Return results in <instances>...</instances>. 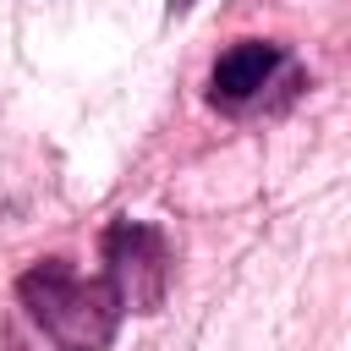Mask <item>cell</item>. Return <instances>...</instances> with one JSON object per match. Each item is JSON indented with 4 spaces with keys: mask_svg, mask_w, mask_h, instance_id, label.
I'll return each mask as SVG.
<instances>
[{
    "mask_svg": "<svg viewBox=\"0 0 351 351\" xmlns=\"http://www.w3.org/2000/svg\"><path fill=\"white\" fill-rule=\"evenodd\" d=\"M16 302L27 307V318L60 346V351H110L126 302L121 291L99 274H77L66 258H38L33 269L16 274Z\"/></svg>",
    "mask_w": 351,
    "mask_h": 351,
    "instance_id": "6da1fadb",
    "label": "cell"
},
{
    "mask_svg": "<svg viewBox=\"0 0 351 351\" xmlns=\"http://www.w3.org/2000/svg\"><path fill=\"white\" fill-rule=\"evenodd\" d=\"M269 88H280V104H291L302 93V66L274 38H241L208 66V104L225 115L269 104Z\"/></svg>",
    "mask_w": 351,
    "mask_h": 351,
    "instance_id": "7a4b0ae2",
    "label": "cell"
},
{
    "mask_svg": "<svg viewBox=\"0 0 351 351\" xmlns=\"http://www.w3.org/2000/svg\"><path fill=\"white\" fill-rule=\"evenodd\" d=\"M104 280L121 291L126 313H159L170 291V241L148 219H110L99 236Z\"/></svg>",
    "mask_w": 351,
    "mask_h": 351,
    "instance_id": "3957f363",
    "label": "cell"
},
{
    "mask_svg": "<svg viewBox=\"0 0 351 351\" xmlns=\"http://www.w3.org/2000/svg\"><path fill=\"white\" fill-rule=\"evenodd\" d=\"M192 5H197V0H165V16H170V22H176V16H186V11H192Z\"/></svg>",
    "mask_w": 351,
    "mask_h": 351,
    "instance_id": "277c9868",
    "label": "cell"
}]
</instances>
